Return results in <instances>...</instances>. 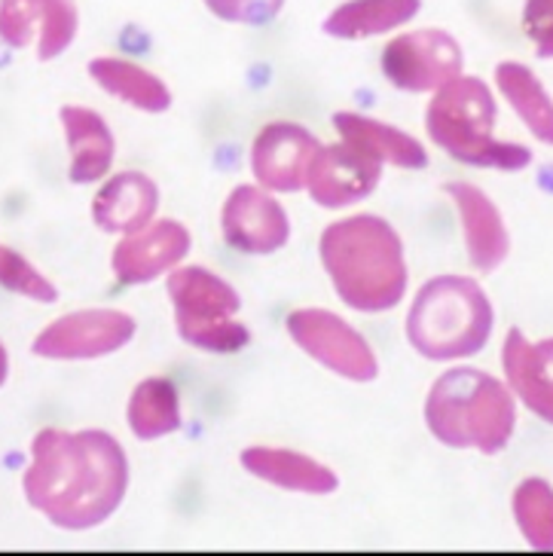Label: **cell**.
Segmentation results:
<instances>
[{
  "label": "cell",
  "mask_w": 553,
  "mask_h": 556,
  "mask_svg": "<svg viewBox=\"0 0 553 556\" xmlns=\"http://www.w3.org/2000/svg\"><path fill=\"white\" fill-rule=\"evenodd\" d=\"M28 505L65 532L108 523L129 490V458L101 428H43L22 475Z\"/></svg>",
  "instance_id": "6da1fadb"
},
{
  "label": "cell",
  "mask_w": 553,
  "mask_h": 556,
  "mask_svg": "<svg viewBox=\"0 0 553 556\" xmlns=\"http://www.w3.org/2000/svg\"><path fill=\"white\" fill-rule=\"evenodd\" d=\"M318 257L334 291L352 312H391L410 288L401 232L379 214H352L322 229Z\"/></svg>",
  "instance_id": "7a4b0ae2"
},
{
  "label": "cell",
  "mask_w": 553,
  "mask_h": 556,
  "mask_svg": "<svg viewBox=\"0 0 553 556\" xmlns=\"http://www.w3.org/2000/svg\"><path fill=\"white\" fill-rule=\"evenodd\" d=\"M423 416L440 446L499 456L517 431V397L480 367H450L425 394Z\"/></svg>",
  "instance_id": "3957f363"
},
{
  "label": "cell",
  "mask_w": 553,
  "mask_h": 556,
  "mask_svg": "<svg viewBox=\"0 0 553 556\" xmlns=\"http://www.w3.org/2000/svg\"><path fill=\"white\" fill-rule=\"evenodd\" d=\"M495 306L472 276H435L416 291L407 312V343L425 361H465L487 349Z\"/></svg>",
  "instance_id": "277c9868"
},
{
  "label": "cell",
  "mask_w": 553,
  "mask_h": 556,
  "mask_svg": "<svg viewBox=\"0 0 553 556\" xmlns=\"http://www.w3.org/2000/svg\"><path fill=\"white\" fill-rule=\"evenodd\" d=\"M499 104L480 77L462 74L435 92L425 108V131L450 160L472 168L523 172L532 165V150L495 138Z\"/></svg>",
  "instance_id": "5b68a950"
},
{
  "label": "cell",
  "mask_w": 553,
  "mask_h": 556,
  "mask_svg": "<svg viewBox=\"0 0 553 556\" xmlns=\"http://www.w3.org/2000/svg\"><path fill=\"white\" fill-rule=\"evenodd\" d=\"M165 291L175 312V330L180 343L209 355H236L251 345V328L239 321L242 296L227 278L205 266L172 269Z\"/></svg>",
  "instance_id": "8992f818"
},
{
  "label": "cell",
  "mask_w": 553,
  "mask_h": 556,
  "mask_svg": "<svg viewBox=\"0 0 553 556\" xmlns=\"http://www.w3.org/2000/svg\"><path fill=\"white\" fill-rule=\"evenodd\" d=\"M285 330L303 355H310L315 364H322L337 377L359 386H367L379 377V358L370 343L337 312L318 306L293 309L285 321Z\"/></svg>",
  "instance_id": "52a82bcc"
},
{
  "label": "cell",
  "mask_w": 553,
  "mask_h": 556,
  "mask_svg": "<svg viewBox=\"0 0 553 556\" xmlns=\"http://www.w3.org/2000/svg\"><path fill=\"white\" fill-rule=\"evenodd\" d=\"M379 67L394 89L413 96H435L447 83L462 77L465 52L456 37L443 28H416L389 40Z\"/></svg>",
  "instance_id": "ba28073f"
},
{
  "label": "cell",
  "mask_w": 553,
  "mask_h": 556,
  "mask_svg": "<svg viewBox=\"0 0 553 556\" xmlns=\"http://www.w3.org/2000/svg\"><path fill=\"white\" fill-rule=\"evenodd\" d=\"M138 325L123 309H80L62 315L34 337L32 352L47 361H92L114 355L135 340Z\"/></svg>",
  "instance_id": "9c48e42d"
},
{
  "label": "cell",
  "mask_w": 553,
  "mask_h": 556,
  "mask_svg": "<svg viewBox=\"0 0 553 556\" xmlns=\"http://www.w3.org/2000/svg\"><path fill=\"white\" fill-rule=\"evenodd\" d=\"M221 236L239 254L266 257L288 245L291 220L285 205L261 184H239L221 205Z\"/></svg>",
  "instance_id": "30bf717a"
},
{
  "label": "cell",
  "mask_w": 553,
  "mask_h": 556,
  "mask_svg": "<svg viewBox=\"0 0 553 556\" xmlns=\"http://www.w3.org/2000/svg\"><path fill=\"white\" fill-rule=\"evenodd\" d=\"M322 141L306 126L291 119L266 123L248 153V165L254 180L269 193H300L306 187V175Z\"/></svg>",
  "instance_id": "8fae6325"
},
{
  "label": "cell",
  "mask_w": 553,
  "mask_h": 556,
  "mask_svg": "<svg viewBox=\"0 0 553 556\" xmlns=\"http://www.w3.org/2000/svg\"><path fill=\"white\" fill-rule=\"evenodd\" d=\"M379 184H382V165L370 160L367 153L349 148L345 141H337V144L318 148L303 190L310 193L315 205L340 212L374 197Z\"/></svg>",
  "instance_id": "7c38bea8"
},
{
  "label": "cell",
  "mask_w": 553,
  "mask_h": 556,
  "mask_svg": "<svg viewBox=\"0 0 553 556\" xmlns=\"http://www.w3.org/2000/svg\"><path fill=\"white\" fill-rule=\"evenodd\" d=\"M190 248H193L190 229L180 220L163 217L131 236H123L111 254V269L120 285H129V288L147 285L178 269L180 263L187 261Z\"/></svg>",
  "instance_id": "4fadbf2b"
},
{
  "label": "cell",
  "mask_w": 553,
  "mask_h": 556,
  "mask_svg": "<svg viewBox=\"0 0 553 556\" xmlns=\"http://www.w3.org/2000/svg\"><path fill=\"white\" fill-rule=\"evenodd\" d=\"M447 197L453 199L458 212L468 263L483 276L495 273L511 254V232H507L499 205L468 180L447 184Z\"/></svg>",
  "instance_id": "5bb4252c"
},
{
  "label": "cell",
  "mask_w": 553,
  "mask_h": 556,
  "mask_svg": "<svg viewBox=\"0 0 553 556\" xmlns=\"http://www.w3.org/2000/svg\"><path fill=\"white\" fill-rule=\"evenodd\" d=\"M502 374L517 404L553 426V337L529 340L520 328H511L502 345Z\"/></svg>",
  "instance_id": "9a60e30c"
},
{
  "label": "cell",
  "mask_w": 553,
  "mask_h": 556,
  "mask_svg": "<svg viewBox=\"0 0 553 556\" xmlns=\"http://www.w3.org/2000/svg\"><path fill=\"white\" fill-rule=\"evenodd\" d=\"M160 187L144 172H120L101 184L92 199V220L101 232L131 236L156 220Z\"/></svg>",
  "instance_id": "2e32d148"
},
{
  "label": "cell",
  "mask_w": 553,
  "mask_h": 556,
  "mask_svg": "<svg viewBox=\"0 0 553 556\" xmlns=\"http://www.w3.org/2000/svg\"><path fill=\"white\" fill-rule=\"evenodd\" d=\"M242 468L251 477L285 492L300 495H334L340 490V477L325 462L288 446H248L242 450Z\"/></svg>",
  "instance_id": "e0dca14e"
},
{
  "label": "cell",
  "mask_w": 553,
  "mask_h": 556,
  "mask_svg": "<svg viewBox=\"0 0 553 556\" xmlns=\"http://www.w3.org/2000/svg\"><path fill=\"white\" fill-rule=\"evenodd\" d=\"M334 129L349 148L367 153L379 165H394L404 172H419L428 165L423 141L413 138L410 131L391 126L386 119H374L355 111H337L334 114Z\"/></svg>",
  "instance_id": "ac0fdd59"
},
{
  "label": "cell",
  "mask_w": 553,
  "mask_h": 556,
  "mask_svg": "<svg viewBox=\"0 0 553 556\" xmlns=\"http://www.w3.org/2000/svg\"><path fill=\"white\" fill-rule=\"evenodd\" d=\"M59 119L65 126L67 150H71V168H67L71 184L86 187L104 178L116 156L114 131L104 123V116L83 104H65L59 111Z\"/></svg>",
  "instance_id": "d6986e66"
},
{
  "label": "cell",
  "mask_w": 553,
  "mask_h": 556,
  "mask_svg": "<svg viewBox=\"0 0 553 556\" xmlns=\"http://www.w3.org/2000/svg\"><path fill=\"white\" fill-rule=\"evenodd\" d=\"M89 77L98 83V89L141 114H165L172 108V89L165 86L163 77L129 59L98 55L89 62Z\"/></svg>",
  "instance_id": "ffe728a7"
},
{
  "label": "cell",
  "mask_w": 553,
  "mask_h": 556,
  "mask_svg": "<svg viewBox=\"0 0 553 556\" xmlns=\"http://www.w3.org/2000/svg\"><path fill=\"white\" fill-rule=\"evenodd\" d=\"M423 0H345L322 22V31L334 40H370L398 31L419 16Z\"/></svg>",
  "instance_id": "44dd1931"
},
{
  "label": "cell",
  "mask_w": 553,
  "mask_h": 556,
  "mask_svg": "<svg viewBox=\"0 0 553 556\" xmlns=\"http://www.w3.org/2000/svg\"><path fill=\"white\" fill-rule=\"evenodd\" d=\"M126 422L138 441H163L184 426L178 386L168 377H147L135 386L126 404Z\"/></svg>",
  "instance_id": "7402d4cb"
},
{
  "label": "cell",
  "mask_w": 553,
  "mask_h": 556,
  "mask_svg": "<svg viewBox=\"0 0 553 556\" xmlns=\"http://www.w3.org/2000/svg\"><path fill=\"white\" fill-rule=\"evenodd\" d=\"M495 86L505 101L520 116L529 135L553 148V99L538 74L523 62H502L495 65Z\"/></svg>",
  "instance_id": "603a6c76"
},
{
  "label": "cell",
  "mask_w": 553,
  "mask_h": 556,
  "mask_svg": "<svg viewBox=\"0 0 553 556\" xmlns=\"http://www.w3.org/2000/svg\"><path fill=\"white\" fill-rule=\"evenodd\" d=\"M514 523L523 541L538 554H553V486L544 477H526L517 483L514 498Z\"/></svg>",
  "instance_id": "cb8c5ba5"
},
{
  "label": "cell",
  "mask_w": 553,
  "mask_h": 556,
  "mask_svg": "<svg viewBox=\"0 0 553 556\" xmlns=\"http://www.w3.org/2000/svg\"><path fill=\"white\" fill-rule=\"evenodd\" d=\"M47 13L49 0H0V40L10 50L37 47Z\"/></svg>",
  "instance_id": "d4e9b609"
},
{
  "label": "cell",
  "mask_w": 553,
  "mask_h": 556,
  "mask_svg": "<svg viewBox=\"0 0 553 556\" xmlns=\"http://www.w3.org/2000/svg\"><path fill=\"white\" fill-rule=\"evenodd\" d=\"M0 288L25 296V300H34V303H55L59 300V288L28 257H22L18 251L3 245H0Z\"/></svg>",
  "instance_id": "484cf974"
},
{
  "label": "cell",
  "mask_w": 553,
  "mask_h": 556,
  "mask_svg": "<svg viewBox=\"0 0 553 556\" xmlns=\"http://www.w3.org/2000/svg\"><path fill=\"white\" fill-rule=\"evenodd\" d=\"M80 31V10L74 0H49L47 25L37 40V59L40 62H52L59 59L67 47L74 43V37Z\"/></svg>",
  "instance_id": "4316f807"
},
{
  "label": "cell",
  "mask_w": 553,
  "mask_h": 556,
  "mask_svg": "<svg viewBox=\"0 0 553 556\" xmlns=\"http://www.w3.org/2000/svg\"><path fill=\"white\" fill-rule=\"evenodd\" d=\"M209 13L229 25L263 28L285 10V0H202Z\"/></svg>",
  "instance_id": "83f0119b"
},
{
  "label": "cell",
  "mask_w": 553,
  "mask_h": 556,
  "mask_svg": "<svg viewBox=\"0 0 553 556\" xmlns=\"http://www.w3.org/2000/svg\"><path fill=\"white\" fill-rule=\"evenodd\" d=\"M523 31L536 47L538 59H553V0L523 3Z\"/></svg>",
  "instance_id": "f1b7e54d"
},
{
  "label": "cell",
  "mask_w": 553,
  "mask_h": 556,
  "mask_svg": "<svg viewBox=\"0 0 553 556\" xmlns=\"http://www.w3.org/2000/svg\"><path fill=\"white\" fill-rule=\"evenodd\" d=\"M7 377H10V355H7V349L0 343V386L7 382Z\"/></svg>",
  "instance_id": "f546056e"
}]
</instances>
